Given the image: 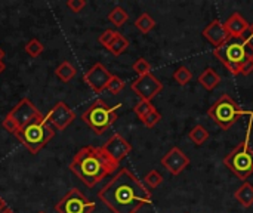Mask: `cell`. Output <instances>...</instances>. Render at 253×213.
Masks as SVG:
<instances>
[{
  "label": "cell",
  "mask_w": 253,
  "mask_h": 213,
  "mask_svg": "<svg viewBox=\"0 0 253 213\" xmlns=\"http://www.w3.org/2000/svg\"><path fill=\"white\" fill-rule=\"evenodd\" d=\"M4 55H6V53H4V50L0 47V62H3V59H4Z\"/></svg>",
  "instance_id": "37"
},
{
  "label": "cell",
  "mask_w": 253,
  "mask_h": 213,
  "mask_svg": "<svg viewBox=\"0 0 253 213\" xmlns=\"http://www.w3.org/2000/svg\"><path fill=\"white\" fill-rule=\"evenodd\" d=\"M135 27L142 33V34H148L154 27H156V21L151 18V15L148 13H141L136 21H135Z\"/></svg>",
  "instance_id": "23"
},
{
  "label": "cell",
  "mask_w": 253,
  "mask_h": 213,
  "mask_svg": "<svg viewBox=\"0 0 253 213\" xmlns=\"http://www.w3.org/2000/svg\"><path fill=\"white\" fill-rule=\"evenodd\" d=\"M55 135V130L50 128V125L46 120V116H39L34 120H31L28 125L21 128L15 136L16 139L31 153L37 154Z\"/></svg>",
  "instance_id": "3"
},
{
  "label": "cell",
  "mask_w": 253,
  "mask_h": 213,
  "mask_svg": "<svg viewBox=\"0 0 253 213\" xmlns=\"http://www.w3.org/2000/svg\"><path fill=\"white\" fill-rule=\"evenodd\" d=\"M240 74L242 76H249L253 74V59H246L242 65V70H240Z\"/></svg>",
  "instance_id": "33"
},
{
  "label": "cell",
  "mask_w": 253,
  "mask_h": 213,
  "mask_svg": "<svg viewBox=\"0 0 253 213\" xmlns=\"http://www.w3.org/2000/svg\"><path fill=\"white\" fill-rule=\"evenodd\" d=\"M76 74H77L76 67H74L71 62H68V61H62V62L56 67V70H55V76H56L62 83H68L70 80H73V79L76 77Z\"/></svg>",
  "instance_id": "19"
},
{
  "label": "cell",
  "mask_w": 253,
  "mask_h": 213,
  "mask_svg": "<svg viewBox=\"0 0 253 213\" xmlns=\"http://www.w3.org/2000/svg\"><path fill=\"white\" fill-rule=\"evenodd\" d=\"M6 208H7V206H6V202H4V200H3V199L0 197V213L3 212V211H4Z\"/></svg>",
  "instance_id": "36"
},
{
  "label": "cell",
  "mask_w": 253,
  "mask_h": 213,
  "mask_svg": "<svg viewBox=\"0 0 253 213\" xmlns=\"http://www.w3.org/2000/svg\"><path fill=\"white\" fill-rule=\"evenodd\" d=\"M25 52L31 56V58H37V56H40L42 53H43V50H44V46L42 44V42L40 40H37V39H31V40H28L27 42V44H25Z\"/></svg>",
  "instance_id": "24"
},
{
  "label": "cell",
  "mask_w": 253,
  "mask_h": 213,
  "mask_svg": "<svg viewBox=\"0 0 253 213\" xmlns=\"http://www.w3.org/2000/svg\"><path fill=\"white\" fill-rule=\"evenodd\" d=\"M4 68H6V67H4V64H3V62H0V74L4 71Z\"/></svg>",
  "instance_id": "39"
},
{
  "label": "cell",
  "mask_w": 253,
  "mask_h": 213,
  "mask_svg": "<svg viewBox=\"0 0 253 213\" xmlns=\"http://www.w3.org/2000/svg\"><path fill=\"white\" fill-rule=\"evenodd\" d=\"M96 205L90 202L80 190H70L56 205L55 211L58 213H92Z\"/></svg>",
  "instance_id": "8"
},
{
  "label": "cell",
  "mask_w": 253,
  "mask_h": 213,
  "mask_svg": "<svg viewBox=\"0 0 253 213\" xmlns=\"http://www.w3.org/2000/svg\"><path fill=\"white\" fill-rule=\"evenodd\" d=\"M132 90L141 98V101H148L151 102L162 90H163V83L153 76V73L147 74V76H141L138 77L132 85H130Z\"/></svg>",
  "instance_id": "9"
},
{
  "label": "cell",
  "mask_w": 253,
  "mask_h": 213,
  "mask_svg": "<svg viewBox=\"0 0 253 213\" xmlns=\"http://www.w3.org/2000/svg\"><path fill=\"white\" fill-rule=\"evenodd\" d=\"M242 42H243V50L246 59H253V42H248V40H242Z\"/></svg>",
  "instance_id": "34"
},
{
  "label": "cell",
  "mask_w": 253,
  "mask_h": 213,
  "mask_svg": "<svg viewBox=\"0 0 253 213\" xmlns=\"http://www.w3.org/2000/svg\"><path fill=\"white\" fill-rule=\"evenodd\" d=\"M236 200L240 203L242 208H251L253 205V185L251 182H245L242 187H239L234 193Z\"/></svg>",
  "instance_id": "18"
},
{
  "label": "cell",
  "mask_w": 253,
  "mask_h": 213,
  "mask_svg": "<svg viewBox=\"0 0 253 213\" xmlns=\"http://www.w3.org/2000/svg\"><path fill=\"white\" fill-rule=\"evenodd\" d=\"M199 83L206 89V90H213L216 86H219L221 83V76L212 68L208 67L203 70V73L199 76Z\"/></svg>",
  "instance_id": "17"
},
{
  "label": "cell",
  "mask_w": 253,
  "mask_h": 213,
  "mask_svg": "<svg viewBox=\"0 0 253 213\" xmlns=\"http://www.w3.org/2000/svg\"><path fill=\"white\" fill-rule=\"evenodd\" d=\"M224 25L230 39H242L248 33L251 24L240 13H233Z\"/></svg>",
  "instance_id": "16"
},
{
  "label": "cell",
  "mask_w": 253,
  "mask_h": 213,
  "mask_svg": "<svg viewBox=\"0 0 253 213\" xmlns=\"http://www.w3.org/2000/svg\"><path fill=\"white\" fill-rule=\"evenodd\" d=\"M102 150L105 151V154L114 160L116 163L120 165V162L132 151V145L120 135V133H114L104 145Z\"/></svg>",
  "instance_id": "14"
},
{
  "label": "cell",
  "mask_w": 253,
  "mask_h": 213,
  "mask_svg": "<svg viewBox=\"0 0 253 213\" xmlns=\"http://www.w3.org/2000/svg\"><path fill=\"white\" fill-rule=\"evenodd\" d=\"M116 34H117V31H114V30H105V31L98 37V42H99L104 47H108L110 43L114 40Z\"/></svg>",
  "instance_id": "31"
},
{
  "label": "cell",
  "mask_w": 253,
  "mask_h": 213,
  "mask_svg": "<svg viewBox=\"0 0 253 213\" xmlns=\"http://www.w3.org/2000/svg\"><path fill=\"white\" fill-rule=\"evenodd\" d=\"M160 120H162V114H160L157 110H154V111H151V113H150L144 120H141V122H142L147 128H154Z\"/></svg>",
  "instance_id": "30"
},
{
  "label": "cell",
  "mask_w": 253,
  "mask_h": 213,
  "mask_svg": "<svg viewBox=\"0 0 253 213\" xmlns=\"http://www.w3.org/2000/svg\"><path fill=\"white\" fill-rule=\"evenodd\" d=\"M132 68H133V71H135L139 77H141V76H147V74L151 73V64H150L145 58L136 59V61L133 62Z\"/></svg>",
  "instance_id": "28"
},
{
  "label": "cell",
  "mask_w": 253,
  "mask_h": 213,
  "mask_svg": "<svg viewBox=\"0 0 253 213\" xmlns=\"http://www.w3.org/2000/svg\"><path fill=\"white\" fill-rule=\"evenodd\" d=\"M242 40H248V42H252L253 40V24L249 25V30H248V33L242 37Z\"/></svg>",
  "instance_id": "35"
},
{
  "label": "cell",
  "mask_w": 253,
  "mask_h": 213,
  "mask_svg": "<svg viewBox=\"0 0 253 213\" xmlns=\"http://www.w3.org/2000/svg\"><path fill=\"white\" fill-rule=\"evenodd\" d=\"M188 138H190V141H191L193 144H196L197 147H200V145H203V144L209 139V132L206 130L205 126L197 125V126H194V128L190 130Z\"/></svg>",
  "instance_id": "21"
},
{
  "label": "cell",
  "mask_w": 253,
  "mask_h": 213,
  "mask_svg": "<svg viewBox=\"0 0 253 213\" xmlns=\"http://www.w3.org/2000/svg\"><path fill=\"white\" fill-rule=\"evenodd\" d=\"M1 213H15V212H13V211H12L10 208H6V209H4V211H3Z\"/></svg>",
  "instance_id": "38"
},
{
  "label": "cell",
  "mask_w": 253,
  "mask_h": 213,
  "mask_svg": "<svg viewBox=\"0 0 253 213\" xmlns=\"http://www.w3.org/2000/svg\"><path fill=\"white\" fill-rule=\"evenodd\" d=\"M208 114L213 120V123H216L222 130H228L237 123L243 111L230 95H222L208 110Z\"/></svg>",
  "instance_id": "6"
},
{
  "label": "cell",
  "mask_w": 253,
  "mask_h": 213,
  "mask_svg": "<svg viewBox=\"0 0 253 213\" xmlns=\"http://www.w3.org/2000/svg\"><path fill=\"white\" fill-rule=\"evenodd\" d=\"M129 19V13L126 12V9H123L122 6H116L114 9H111V12L108 13V21L116 25L117 28L122 27L123 24H126Z\"/></svg>",
  "instance_id": "22"
},
{
  "label": "cell",
  "mask_w": 253,
  "mask_h": 213,
  "mask_svg": "<svg viewBox=\"0 0 253 213\" xmlns=\"http://www.w3.org/2000/svg\"><path fill=\"white\" fill-rule=\"evenodd\" d=\"M119 166L105 154L102 147L87 145L74 154L68 168L86 187L93 188L104 178L113 175Z\"/></svg>",
  "instance_id": "2"
},
{
  "label": "cell",
  "mask_w": 253,
  "mask_h": 213,
  "mask_svg": "<svg viewBox=\"0 0 253 213\" xmlns=\"http://www.w3.org/2000/svg\"><path fill=\"white\" fill-rule=\"evenodd\" d=\"M213 55L225 65V68L233 76L240 74L242 65L246 61L243 42H227L224 46L213 49Z\"/></svg>",
  "instance_id": "7"
},
{
  "label": "cell",
  "mask_w": 253,
  "mask_h": 213,
  "mask_svg": "<svg viewBox=\"0 0 253 213\" xmlns=\"http://www.w3.org/2000/svg\"><path fill=\"white\" fill-rule=\"evenodd\" d=\"M224 165L230 169L240 181H245L253 173V148L248 141L240 142L225 157Z\"/></svg>",
  "instance_id": "5"
},
{
  "label": "cell",
  "mask_w": 253,
  "mask_h": 213,
  "mask_svg": "<svg viewBox=\"0 0 253 213\" xmlns=\"http://www.w3.org/2000/svg\"><path fill=\"white\" fill-rule=\"evenodd\" d=\"M160 163L170 175L178 176L190 165V159L181 148L173 147L162 157Z\"/></svg>",
  "instance_id": "13"
},
{
  "label": "cell",
  "mask_w": 253,
  "mask_h": 213,
  "mask_svg": "<svg viewBox=\"0 0 253 213\" xmlns=\"http://www.w3.org/2000/svg\"><path fill=\"white\" fill-rule=\"evenodd\" d=\"M173 79H175V82L178 83V85H181V86H184V85H187L191 79H193V74H191V71H190V68L188 67H179L175 73H173Z\"/></svg>",
  "instance_id": "26"
},
{
  "label": "cell",
  "mask_w": 253,
  "mask_h": 213,
  "mask_svg": "<svg viewBox=\"0 0 253 213\" xmlns=\"http://www.w3.org/2000/svg\"><path fill=\"white\" fill-rule=\"evenodd\" d=\"M122 105H107L105 101L96 99L90 104V107L82 114V120L93 130L95 135L105 133L117 120V110Z\"/></svg>",
  "instance_id": "4"
},
{
  "label": "cell",
  "mask_w": 253,
  "mask_h": 213,
  "mask_svg": "<svg viewBox=\"0 0 253 213\" xmlns=\"http://www.w3.org/2000/svg\"><path fill=\"white\" fill-rule=\"evenodd\" d=\"M129 47V40L122 34V33H119L117 31V34H116V37H114V40L110 43V46L107 47L113 55H116V56H119V55H122L123 52H126V49Z\"/></svg>",
  "instance_id": "20"
},
{
  "label": "cell",
  "mask_w": 253,
  "mask_h": 213,
  "mask_svg": "<svg viewBox=\"0 0 253 213\" xmlns=\"http://www.w3.org/2000/svg\"><path fill=\"white\" fill-rule=\"evenodd\" d=\"M144 181H145V184L150 187V188H157L159 185H162L163 184V176H162V173L160 172H157L156 169H153V170H150L147 175H145V178H144Z\"/></svg>",
  "instance_id": "27"
},
{
  "label": "cell",
  "mask_w": 253,
  "mask_h": 213,
  "mask_svg": "<svg viewBox=\"0 0 253 213\" xmlns=\"http://www.w3.org/2000/svg\"><path fill=\"white\" fill-rule=\"evenodd\" d=\"M39 213H44V212H39Z\"/></svg>",
  "instance_id": "40"
},
{
  "label": "cell",
  "mask_w": 253,
  "mask_h": 213,
  "mask_svg": "<svg viewBox=\"0 0 253 213\" xmlns=\"http://www.w3.org/2000/svg\"><path fill=\"white\" fill-rule=\"evenodd\" d=\"M123 89H125V82H123L119 76H114V74H113V77H111V80H110V83H108V86H107V90H110L113 95H117V93H120Z\"/></svg>",
  "instance_id": "29"
},
{
  "label": "cell",
  "mask_w": 253,
  "mask_h": 213,
  "mask_svg": "<svg viewBox=\"0 0 253 213\" xmlns=\"http://www.w3.org/2000/svg\"><path fill=\"white\" fill-rule=\"evenodd\" d=\"M86 6V0H68L67 1V7L74 12V13H79L82 12V9Z\"/></svg>",
  "instance_id": "32"
},
{
  "label": "cell",
  "mask_w": 253,
  "mask_h": 213,
  "mask_svg": "<svg viewBox=\"0 0 253 213\" xmlns=\"http://www.w3.org/2000/svg\"><path fill=\"white\" fill-rule=\"evenodd\" d=\"M98 199L113 213H136L151 202V193L127 168H123L99 190Z\"/></svg>",
  "instance_id": "1"
},
{
  "label": "cell",
  "mask_w": 253,
  "mask_h": 213,
  "mask_svg": "<svg viewBox=\"0 0 253 213\" xmlns=\"http://www.w3.org/2000/svg\"><path fill=\"white\" fill-rule=\"evenodd\" d=\"M156 110V107L151 104V102H148V101H139L135 107H133V111H135V114L138 116V119H141V120H144L151 111H154Z\"/></svg>",
  "instance_id": "25"
},
{
  "label": "cell",
  "mask_w": 253,
  "mask_h": 213,
  "mask_svg": "<svg viewBox=\"0 0 253 213\" xmlns=\"http://www.w3.org/2000/svg\"><path fill=\"white\" fill-rule=\"evenodd\" d=\"M113 74L101 64L96 62L93 64L92 68H89L84 76H83V82L95 92V93H101L107 89L110 80H111Z\"/></svg>",
  "instance_id": "12"
},
{
  "label": "cell",
  "mask_w": 253,
  "mask_h": 213,
  "mask_svg": "<svg viewBox=\"0 0 253 213\" xmlns=\"http://www.w3.org/2000/svg\"><path fill=\"white\" fill-rule=\"evenodd\" d=\"M203 37L209 42V43H212L213 46H215V49L216 47H221V46H224L227 42H230V36H228V33H227V30H225V25L219 21V19H215V21H212L205 30H203Z\"/></svg>",
  "instance_id": "15"
},
{
  "label": "cell",
  "mask_w": 253,
  "mask_h": 213,
  "mask_svg": "<svg viewBox=\"0 0 253 213\" xmlns=\"http://www.w3.org/2000/svg\"><path fill=\"white\" fill-rule=\"evenodd\" d=\"M46 120H47V123L52 128H55L56 130L62 132V130H65L76 120V113L65 102L59 101L46 114Z\"/></svg>",
  "instance_id": "11"
},
{
  "label": "cell",
  "mask_w": 253,
  "mask_h": 213,
  "mask_svg": "<svg viewBox=\"0 0 253 213\" xmlns=\"http://www.w3.org/2000/svg\"><path fill=\"white\" fill-rule=\"evenodd\" d=\"M39 116H42V113L34 107V104L28 98H22L15 105V108L10 113L6 114V117L13 122V125L18 128V130L21 128H24L25 125H28L31 120H34Z\"/></svg>",
  "instance_id": "10"
}]
</instances>
